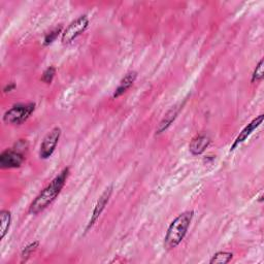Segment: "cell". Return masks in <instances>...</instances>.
Masks as SVG:
<instances>
[{
	"label": "cell",
	"mask_w": 264,
	"mask_h": 264,
	"mask_svg": "<svg viewBox=\"0 0 264 264\" xmlns=\"http://www.w3.org/2000/svg\"><path fill=\"white\" fill-rule=\"evenodd\" d=\"M69 175V168H64L57 177L35 197L29 207V213L37 215L45 211L49 205L57 198L63 189Z\"/></svg>",
	"instance_id": "1"
},
{
	"label": "cell",
	"mask_w": 264,
	"mask_h": 264,
	"mask_svg": "<svg viewBox=\"0 0 264 264\" xmlns=\"http://www.w3.org/2000/svg\"><path fill=\"white\" fill-rule=\"evenodd\" d=\"M181 106L182 105H174L172 106L163 117V119L160 121L157 129H156V134H161L163 133L171 124L172 122L177 118L180 110H181Z\"/></svg>",
	"instance_id": "10"
},
{
	"label": "cell",
	"mask_w": 264,
	"mask_h": 264,
	"mask_svg": "<svg viewBox=\"0 0 264 264\" xmlns=\"http://www.w3.org/2000/svg\"><path fill=\"white\" fill-rule=\"evenodd\" d=\"M40 243L39 242H33L31 244L27 245L21 253V258H22V262H26L29 258L31 257V255L36 251V249L39 248Z\"/></svg>",
	"instance_id": "14"
},
{
	"label": "cell",
	"mask_w": 264,
	"mask_h": 264,
	"mask_svg": "<svg viewBox=\"0 0 264 264\" xmlns=\"http://www.w3.org/2000/svg\"><path fill=\"white\" fill-rule=\"evenodd\" d=\"M61 32H62V27L61 26L53 29V30H51L49 33L46 34L45 40H44V45L49 46L52 43H54L56 41V39L58 37V35H59Z\"/></svg>",
	"instance_id": "15"
},
{
	"label": "cell",
	"mask_w": 264,
	"mask_h": 264,
	"mask_svg": "<svg viewBox=\"0 0 264 264\" xmlns=\"http://www.w3.org/2000/svg\"><path fill=\"white\" fill-rule=\"evenodd\" d=\"M210 143H211V138L209 136L200 134V135L195 136L191 140V142L189 144V150L193 155L197 156V155L202 154L205 150H207Z\"/></svg>",
	"instance_id": "9"
},
{
	"label": "cell",
	"mask_w": 264,
	"mask_h": 264,
	"mask_svg": "<svg viewBox=\"0 0 264 264\" xmlns=\"http://www.w3.org/2000/svg\"><path fill=\"white\" fill-rule=\"evenodd\" d=\"M16 88V85L14 84V83H10L9 85H7L6 87H5V89H4V91L7 93V92H11V91H13L14 89Z\"/></svg>",
	"instance_id": "18"
},
{
	"label": "cell",
	"mask_w": 264,
	"mask_h": 264,
	"mask_svg": "<svg viewBox=\"0 0 264 264\" xmlns=\"http://www.w3.org/2000/svg\"><path fill=\"white\" fill-rule=\"evenodd\" d=\"M232 258H233L232 253L221 251V252H217L212 257V259L210 260V263L211 264H226V263H229Z\"/></svg>",
	"instance_id": "13"
},
{
	"label": "cell",
	"mask_w": 264,
	"mask_h": 264,
	"mask_svg": "<svg viewBox=\"0 0 264 264\" xmlns=\"http://www.w3.org/2000/svg\"><path fill=\"white\" fill-rule=\"evenodd\" d=\"M263 118H264V116H263V115H260V116L257 117V118H255L251 123H249V124L242 130V132L239 134V136L236 138V140H234L233 144L231 145V148H230V151L236 150V148H237L238 145H240L241 143H243V142L253 133V131H254L255 129H257V128L262 124Z\"/></svg>",
	"instance_id": "8"
},
{
	"label": "cell",
	"mask_w": 264,
	"mask_h": 264,
	"mask_svg": "<svg viewBox=\"0 0 264 264\" xmlns=\"http://www.w3.org/2000/svg\"><path fill=\"white\" fill-rule=\"evenodd\" d=\"M193 216V211H187L179 215L170 223L164 238V248L167 251L177 248L182 243L190 227Z\"/></svg>",
	"instance_id": "2"
},
{
	"label": "cell",
	"mask_w": 264,
	"mask_h": 264,
	"mask_svg": "<svg viewBox=\"0 0 264 264\" xmlns=\"http://www.w3.org/2000/svg\"><path fill=\"white\" fill-rule=\"evenodd\" d=\"M24 162L23 153L17 151L16 149H8L0 154V167L4 169L18 168Z\"/></svg>",
	"instance_id": "6"
},
{
	"label": "cell",
	"mask_w": 264,
	"mask_h": 264,
	"mask_svg": "<svg viewBox=\"0 0 264 264\" xmlns=\"http://www.w3.org/2000/svg\"><path fill=\"white\" fill-rule=\"evenodd\" d=\"M35 109V103H19L12 106L4 115V121L11 125H22L25 123Z\"/></svg>",
	"instance_id": "3"
},
{
	"label": "cell",
	"mask_w": 264,
	"mask_h": 264,
	"mask_svg": "<svg viewBox=\"0 0 264 264\" xmlns=\"http://www.w3.org/2000/svg\"><path fill=\"white\" fill-rule=\"evenodd\" d=\"M112 194V186H109L105 189V191L101 194V196L99 197L95 208L93 210V213H92V216H91V219L89 221V223H88L87 225V228H86V231L89 230L90 228H92L94 226V224L97 222L98 218L100 217V215L102 214V212L104 211L105 207L107 205L109 199H110V196Z\"/></svg>",
	"instance_id": "7"
},
{
	"label": "cell",
	"mask_w": 264,
	"mask_h": 264,
	"mask_svg": "<svg viewBox=\"0 0 264 264\" xmlns=\"http://www.w3.org/2000/svg\"><path fill=\"white\" fill-rule=\"evenodd\" d=\"M136 78H137L136 71H129L128 73H126V76L121 80L119 86L117 87V89L115 90V92L112 94V98H118V97L122 96L134 84Z\"/></svg>",
	"instance_id": "11"
},
{
	"label": "cell",
	"mask_w": 264,
	"mask_h": 264,
	"mask_svg": "<svg viewBox=\"0 0 264 264\" xmlns=\"http://www.w3.org/2000/svg\"><path fill=\"white\" fill-rule=\"evenodd\" d=\"M264 78V70H263V60L261 59L257 64L253 74H252V82H261Z\"/></svg>",
	"instance_id": "16"
},
{
	"label": "cell",
	"mask_w": 264,
	"mask_h": 264,
	"mask_svg": "<svg viewBox=\"0 0 264 264\" xmlns=\"http://www.w3.org/2000/svg\"><path fill=\"white\" fill-rule=\"evenodd\" d=\"M61 136V129L59 127H54L48 134L44 137L41 149H40V157L42 159L50 158L55 152L56 146L58 144Z\"/></svg>",
	"instance_id": "5"
},
{
	"label": "cell",
	"mask_w": 264,
	"mask_h": 264,
	"mask_svg": "<svg viewBox=\"0 0 264 264\" xmlns=\"http://www.w3.org/2000/svg\"><path fill=\"white\" fill-rule=\"evenodd\" d=\"M55 74H56V68L54 66H50L43 72L42 81L46 84H51L53 82Z\"/></svg>",
	"instance_id": "17"
},
{
	"label": "cell",
	"mask_w": 264,
	"mask_h": 264,
	"mask_svg": "<svg viewBox=\"0 0 264 264\" xmlns=\"http://www.w3.org/2000/svg\"><path fill=\"white\" fill-rule=\"evenodd\" d=\"M89 25V19L86 15L79 17L73 22H71L68 27H66L65 30L62 32V44L67 45L74 41L78 36H80Z\"/></svg>",
	"instance_id": "4"
},
{
	"label": "cell",
	"mask_w": 264,
	"mask_h": 264,
	"mask_svg": "<svg viewBox=\"0 0 264 264\" xmlns=\"http://www.w3.org/2000/svg\"><path fill=\"white\" fill-rule=\"evenodd\" d=\"M0 232H2V240L5 239L6 234L8 233L10 226H11V222H12V214L11 212L7 211V210H3L0 212Z\"/></svg>",
	"instance_id": "12"
}]
</instances>
